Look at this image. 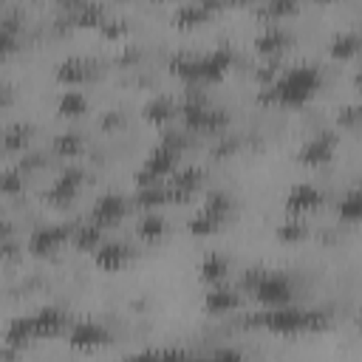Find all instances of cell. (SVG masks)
I'll list each match as a JSON object with an SVG mask.
<instances>
[{
	"label": "cell",
	"mask_w": 362,
	"mask_h": 362,
	"mask_svg": "<svg viewBox=\"0 0 362 362\" xmlns=\"http://www.w3.org/2000/svg\"><path fill=\"white\" fill-rule=\"evenodd\" d=\"M277 235H280L283 240H300V238L305 235V223H303L300 218H288V221L277 229Z\"/></svg>",
	"instance_id": "35"
},
{
	"label": "cell",
	"mask_w": 362,
	"mask_h": 362,
	"mask_svg": "<svg viewBox=\"0 0 362 362\" xmlns=\"http://www.w3.org/2000/svg\"><path fill=\"white\" fill-rule=\"evenodd\" d=\"M107 342H110V331L99 320H79L68 331V345L79 348V351H93V348L107 345Z\"/></svg>",
	"instance_id": "9"
},
{
	"label": "cell",
	"mask_w": 362,
	"mask_h": 362,
	"mask_svg": "<svg viewBox=\"0 0 362 362\" xmlns=\"http://www.w3.org/2000/svg\"><path fill=\"white\" fill-rule=\"evenodd\" d=\"M37 337H34V325H31V314H25V317H14L8 325H6V331H3V354L6 356H11V354H17V351H23L28 342H34Z\"/></svg>",
	"instance_id": "16"
},
{
	"label": "cell",
	"mask_w": 362,
	"mask_h": 362,
	"mask_svg": "<svg viewBox=\"0 0 362 362\" xmlns=\"http://www.w3.org/2000/svg\"><path fill=\"white\" fill-rule=\"evenodd\" d=\"M124 28H127V23H124L122 17H107V14H105V17L99 20V31L107 34V37H119Z\"/></svg>",
	"instance_id": "36"
},
{
	"label": "cell",
	"mask_w": 362,
	"mask_h": 362,
	"mask_svg": "<svg viewBox=\"0 0 362 362\" xmlns=\"http://www.w3.org/2000/svg\"><path fill=\"white\" fill-rule=\"evenodd\" d=\"M187 362H243V354L238 348H218L204 356H189Z\"/></svg>",
	"instance_id": "33"
},
{
	"label": "cell",
	"mask_w": 362,
	"mask_h": 362,
	"mask_svg": "<svg viewBox=\"0 0 362 362\" xmlns=\"http://www.w3.org/2000/svg\"><path fill=\"white\" fill-rule=\"evenodd\" d=\"M20 189H23V170H20V167L3 170V173H0V192L14 195V192H20Z\"/></svg>",
	"instance_id": "34"
},
{
	"label": "cell",
	"mask_w": 362,
	"mask_h": 362,
	"mask_svg": "<svg viewBox=\"0 0 362 362\" xmlns=\"http://www.w3.org/2000/svg\"><path fill=\"white\" fill-rule=\"evenodd\" d=\"M144 119L153 122V124H167L178 110H175V102L170 96H153L147 105H144Z\"/></svg>",
	"instance_id": "22"
},
{
	"label": "cell",
	"mask_w": 362,
	"mask_h": 362,
	"mask_svg": "<svg viewBox=\"0 0 362 362\" xmlns=\"http://www.w3.org/2000/svg\"><path fill=\"white\" fill-rule=\"evenodd\" d=\"M85 107H88L85 93H79V90H62V96H59V113L62 116H79V113H85Z\"/></svg>",
	"instance_id": "31"
},
{
	"label": "cell",
	"mask_w": 362,
	"mask_h": 362,
	"mask_svg": "<svg viewBox=\"0 0 362 362\" xmlns=\"http://www.w3.org/2000/svg\"><path fill=\"white\" fill-rule=\"evenodd\" d=\"M164 232H167V221H164V215H158V212H147V215L139 221V235H141L144 240H158V238H164Z\"/></svg>",
	"instance_id": "30"
},
{
	"label": "cell",
	"mask_w": 362,
	"mask_h": 362,
	"mask_svg": "<svg viewBox=\"0 0 362 362\" xmlns=\"http://www.w3.org/2000/svg\"><path fill=\"white\" fill-rule=\"evenodd\" d=\"M181 147H187V139L181 133H167L141 161L139 173H136V184H158L167 181L175 173V161L181 156Z\"/></svg>",
	"instance_id": "4"
},
{
	"label": "cell",
	"mask_w": 362,
	"mask_h": 362,
	"mask_svg": "<svg viewBox=\"0 0 362 362\" xmlns=\"http://www.w3.org/2000/svg\"><path fill=\"white\" fill-rule=\"evenodd\" d=\"M288 42H291V31H288L283 23H266V25L257 31V37H255V48H257L263 57H269V59H277V57L286 51Z\"/></svg>",
	"instance_id": "13"
},
{
	"label": "cell",
	"mask_w": 362,
	"mask_h": 362,
	"mask_svg": "<svg viewBox=\"0 0 362 362\" xmlns=\"http://www.w3.org/2000/svg\"><path fill=\"white\" fill-rule=\"evenodd\" d=\"M328 311L322 308H300V305H277L263 314H252L246 325H260L274 334H305V331H320L328 325Z\"/></svg>",
	"instance_id": "3"
},
{
	"label": "cell",
	"mask_w": 362,
	"mask_h": 362,
	"mask_svg": "<svg viewBox=\"0 0 362 362\" xmlns=\"http://www.w3.org/2000/svg\"><path fill=\"white\" fill-rule=\"evenodd\" d=\"M356 119H359V107H356V105H345V107L339 110V124H342V127H354Z\"/></svg>",
	"instance_id": "37"
},
{
	"label": "cell",
	"mask_w": 362,
	"mask_h": 362,
	"mask_svg": "<svg viewBox=\"0 0 362 362\" xmlns=\"http://www.w3.org/2000/svg\"><path fill=\"white\" fill-rule=\"evenodd\" d=\"M3 102H6V90L0 88V105H3Z\"/></svg>",
	"instance_id": "39"
},
{
	"label": "cell",
	"mask_w": 362,
	"mask_h": 362,
	"mask_svg": "<svg viewBox=\"0 0 362 362\" xmlns=\"http://www.w3.org/2000/svg\"><path fill=\"white\" fill-rule=\"evenodd\" d=\"M291 11H297V3L294 0H269V3H263L257 8V14L266 17V23H277V17L291 14Z\"/></svg>",
	"instance_id": "32"
},
{
	"label": "cell",
	"mask_w": 362,
	"mask_h": 362,
	"mask_svg": "<svg viewBox=\"0 0 362 362\" xmlns=\"http://www.w3.org/2000/svg\"><path fill=\"white\" fill-rule=\"evenodd\" d=\"M320 82H322L320 68L308 65V62H300V65H291V68L280 71V76L272 85H266L260 96L269 99V102L286 105V107H300L314 96Z\"/></svg>",
	"instance_id": "1"
},
{
	"label": "cell",
	"mask_w": 362,
	"mask_h": 362,
	"mask_svg": "<svg viewBox=\"0 0 362 362\" xmlns=\"http://www.w3.org/2000/svg\"><path fill=\"white\" fill-rule=\"evenodd\" d=\"M337 144H339V136H337L334 130H320V133H314V136H308V139L303 141L297 158H300L303 164H308V167L325 164V161L334 158Z\"/></svg>",
	"instance_id": "8"
},
{
	"label": "cell",
	"mask_w": 362,
	"mask_h": 362,
	"mask_svg": "<svg viewBox=\"0 0 362 362\" xmlns=\"http://www.w3.org/2000/svg\"><path fill=\"white\" fill-rule=\"evenodd\" d=\"M54 153L62 156V158H74L82 153V136L74 133V130H65L59 136H54Z\"/></svg>",
	"instance_id": "29"
},
{
	"label": "cell",
	"mask_w": 362,
	"mask_h": 362,
	"mask_svg": "<svg viewBox=\"0 0 362 362\" xmlns=\"http://www.w3.org/2000/svg\"><path fill=\"white\" fill-rule=\"evenodd\" d=\"M238 305H240V294L232 286H215L204 297V311H209V314H229Z\"/></svg>",
	"instance_id": "19"
},
{
	"label": "cell",
	"mask_w": 362,
	"mask_h": 362,
	"mask_svg": "<svg viewBox=\"0 0 362 362\" xmlns=\"http://www.w3.org/2000/svg\"><path fill=\"white\" fill-rule=\"evenodd\" d=\"M243 288H249L263 305L277 308V305H291L294 286L291 277L283 272H269V269H249L240 280Z\"/></svg>",
	"instance_id": "5"
},
{
	"label": "cell",
	"mask_w": 362,
	"mask_h": 362,
	"mask_svg": "<svg viewBox=\"0 0 362 362\" xmlns=\"http://www.w3.org/2000/svg\"><path fill=\"white\" fill-rule=\"evenodd\" d=\"M337 212H339V218H342V221H348V223H356V221L362 218V195H359V189H356V187H351V189L339 198Z\"/></svg>",
	"instance_id": "27"
},
{
	"label": "cell",
	"mask_w": 362,
	"mask_h": 362,
	"mask_svg": "<svg viewBox=\"0 0 362 362\" xmlns=\"http://www.w3.org/2000/svg\"><path fill=\"white\" fill-rule=\"evenodd\" d=\"M124 212H127V198L119 195V192H105V195L96 198V204H93V209H90V221L105 229V226L122 221Z\"/></svg>",
	"instance_id": "15"
},
{
	"label": "cell",
	"mask_w": 362,
	"mask_h": 362,
	"mask_svg": "<svg viewBox=\"0 0 362 362\" xmlns=\"http://www.w3.org/2000/svg\"><path fill=\"white\" fill-rule=\"evenodd\" d=\"M122 122H124V113L122 110H107L102 116V127H119Z\"/></svg>",
	"instance_id": "38"
},
{
	"label": "cell",
	"mask_w": 362,
	"mask_h": 362,
	"mask_svg": "<svg viewBox=\"0 0 362 362\" xmlns=\"http://www.w3.org/2000/svg\"><path fill=\"white\" fill-rule=\"evenodd\" d=\"M198 274H201V280L221 286V280H226V274H229V260L223 255H206L198 266Z\"/></svg>",
	"instance_id": "23"
},
{
	"label": "cell",
	"mask_w": 362,
	"mask_h": 362,
	"mask_svg": "<svg viewBox=\"0 0 362 362\" xmlns=\"http://www.w3.org/2000/svg\"><path fill=\"white\" fill-rule=\"evenodd\" d=\"M359 51V31L356 28H342L331 37V54L334 57H354Z\"/></svg>",
	"instance_id": "25"
},
{
	"label": "cell",
	"mask_w": 362,
	"mask_h": 362,
	"mask_svg": "<svg viewBox=\"0 0 362 362\" xmlns=\"http://www.w3.org/2000/svg\"><path fill=\"white\" fill-rule=\"evenodd\" d=\"M320 204H322V192H320L314 184H308V181L294 184V187L288 189V195H286V209H288L294 218L303 215V212L317 209Z\"/></svg>",
	"instance_id": "17"
},
{
	"label": "cell",
	"mask_w": 362,
	"mask_h": 362,
	"mask_svg": "<svg viewBox=\"0 0 362 362\" xmlns=\"http://www.w3.org/2000/svg\"><path fill=\"white\" fill-rule=\"evenodd\" d=\"M229 212H232V198L223 189H212L204 198V204L198 206V212L189 218V232L192 235H209L226 221Z\"/></svg>",
	"instance_id": "7"
},
{
	"label": "cell",
	"mask_w": 362,
	"mask_h": 362,
	"mask_svg": "<svg viewBox=\"0 0 362 362\" xmlns=\"http://www.w3.org/2000/svg\"><path fill=\"white\" fill-rule=\"evenodd\" d=\"M71 240H74V246H79V249H96V246L102 243V226H96L93 221L79 223V226H74Z\"/></svg>",
	"instance_id": "28"
},
{
	"label": "cell",
	"mask_w": 362,
	"mask_h": 362,
	"mask_svg": "<svg viewBox=\"0 0 362 362\" xmlns=\"http://www.w3.org/2000/svg\"><path fill=\"white\" fill-rule=\"evenodd\" d=\"M181 119H184V124H187L189 130H195V133H218V130H223L226 122H229V116H226L221 107L209 105L206 96L198 93V88H192L189 96L184 99V105H181Z\"/></svg>",
	"instance_id": "6"
},
{
	"label": "cell",
	"mask_w": 362,
	"mask_h": 362,
	"mask_svg": "<svg viewBox=\"0 0 362 362\" xmlns=\"http://www.w3.org/2000/svg\"><path fill=\"white\" fill-rule=\"evenodd\" d=\"M136 201H139V206H147V209H156V206L167 204L170 195H167L164 181H158V184H141L139 192H136Z\"/></svg>",
	"instance_id": "26"
},
{
	"label": "cell",
	"mask_w": 362,
	"mask_h": 362,
	"mask_svg": "<svg viewBox=\"0 0 362 362\" xmlns=\"http://www.w3.org/2000/svg\"><path fill=\"white\" fill-rule=\"evenodd\" d=\"M76 223H48V226H37L28 238V249L34 255H51L57 252L65 240H71V232H74Z\"/></svg>",
	"instance_id": "10"
},
{
	"label": "cell",
	"mask_w": 362,
	"mask_h": 362,
	"mask_svg": "<svg viewBox=\"0 0 362 362\" xmlns=\"http://www.w3.org/2000/svg\"><path fill=\"white\" fill-rule=\"evenodd\" d=\"M93 257H96V266H102L107 272H116V269H122L133 257V249L124 240H102L96 246V255Z\"/></svg>",
	"instance_id": "18"
},
{
	"label": "cell",
	"mask_w": 362,
	"mask_h": 362,
	"mask_svg": "<svg viewBox=\"0 0 362 362\" xmlns=\"http://www.w3.org/2000/svg\"><path fill=\"white\" fill-rule=\"evenodd\" d=\"M82 181H85V170L76 167V164H71V167H65V170L51 181V187H48L42 195H45L51 204H68V201L79 192Z\"/></svg>",
	"instance_id": "12"
},
{
	"label": "cell",
	"mask_w": 362,
	"mask_h": 362,
	"mask_svg": "<svg viewBox=\"0 0 362 362\" xmlns=\"http://www.w3.org/2000/svg\"><path fill=\"white\" fill-rule=\"evenodd\" d=\"M57 76L68 85H76V82H85L93 76V62L88 57H68L57 65Z\"/></svg>",
	"instance_id": "20"
},
{
	"label": "cell",
	"mask_w": 362,
	"mask_h": 362,
	"mask_svg": "<svg viewBox=\"0 0 362 362\" xmlns=\"http://www.w3.org/2000/svg\"><path fill=\"white\" fill-rule=\"evenodd\" d=\"M204 175H206V173H204L201 167H195V164L175 170V173H173V175L164 181L170 201H187V198H192V195L201 189V184H204Z\"/></svg>",
	"instance_id": "11"
},
{
	"label": "cell",
	"mask_w": 362,
	"mask_h": 362,
	"mask_svg": "<svg viewBox=\"0 0 362 362\" xmlns=\"http://www.w3.org/2000/svg\"><path fill=\"white\" fill-rule=\"evenodd\" d=\"M31 133H34L31 124H25V122H14V124H8V127L3 130L0 141H3L6 150H25L28 141H31Z\"/></svg>",
	"instance_id": "24"
},
{
	"label": "cell",
	"mask_w": 362,
	"mask_h": 362,
	"mask_svg": "<svg viewBox=\"0 0 362 362\" xmlns=\"http://www.w3.org/2000/svg\"><path fill=\"white\" fill-rule=\"evenodd\" d=\"M31 325H34L37 339H48V337H57L68 328V314L59 305H42L40 311L31 314Z\"/></svg>",
	"instance_id": "14"
},
{
	"label": "cell",
	"mask_w": 362,
	"mask_h": 362,
	"mask_svg": "<svg viewBox=\"0 0 362 362\" xmlns=\"http://www.w3.org/2000/svg\"><path fill=\"white\" fill-rule=\"evenodd\" d=\"M215 11L212 3H181L173 14L175 25H195V23H204L209 14Z\"/></svg>",
	"instance_id": "21"
},
{
	"label": "cell",
	"mask_w": 362,
	"mask_h": 362,
	"mask_svg": "<svg viewBox=\"0 0 362 362\" xmlns=\"http://www.w3.org/2000/svg\"><path fill=\"white\" fill-rule=\"evenodd\" d=\"M235 62V51L229 45H218L209 48L206 54H175L170 59L173 74H178L181 79H187L192 88L204 85V82H215L221 79Z\"/></svg>",
	"instance_id": "2"
}]
</instances>
